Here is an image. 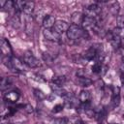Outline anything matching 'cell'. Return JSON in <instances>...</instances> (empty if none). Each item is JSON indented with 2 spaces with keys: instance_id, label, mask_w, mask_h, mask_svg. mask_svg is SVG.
Returning <instances> with one entry per match:
<instances>
[{
  "instance_id": "cell-32",
  "label": "cell",
  "mask_w": 124,
  "mask_h": 124,
  "mask_svg": "<svg viewBox=\"0 0 124 124\" xmlns=\"http://www.w3.org/2000/svg\"><path fill=\"white\" fill-rule=\"evenodd\" d=\"M37 124H45V123H42V122H40V123H37Z\"/></svg>"
},
{
  "instance_id": "cell-31",
  "label": "cell",
  "mask_w": 124,
  "mask_h": 124,
  "mask_svg": "<svg viewBox=\"0 0 124 124\" xmlns=\"http://www.w3.org/2000/svg\"><path fill=\"white\" fill-rule=\"evenodd\" d=\"M76 75H77L78 78H82V77H85V72H84V70L79 69V70L77 71V74Z\"/></svg>"
},
{
  "instance_id": "cell-7",
  "label": "cell",
  "mask_w": 124,
  "mask_h": 124,
  "mask_svg": "<svg viewBox=\"0 0 124 124\" xmlns=\"http://www.w3.org/2000/svg\"><path fill=\"white\" fill-rule=\"evenodd\" d=\"M69 27H70V25L64 20H56V22L54 24V30L56 32H58L59 34L63 33V32H67Z\"/></svg>"
},
{
  "instance_id": "cell-8",
  "label": "cell",
  "mask_w": 124,
  "mask_h": 124,
  "mask_svg": "<svg viewBox=\"0 0 124 124\" xmlns=\"http://www.w3.org/2000/svg\"><path fill=\"white\" fill-rule=\"evenodd\" d=\"M55 22H56V20L52 16L46 15L43 19V26L45 27V29H51L54 26Z\"/></svg>"
},
{
  "instance_id": "cell-10",
  "label": "cell",
  "mask_w": 124,
  "mask_h": 124,
  "mask_svg": "<svg viewBox=\"0 0 124 124\" xmlns=\"http://www.w3.org/2000/svg\"><path fill=\"white\" fill-rule=\"evenodd\" d=\"M50 88H51V90H52L53 93H55V94L63 97V98H65V97H67L69 95V93L64 88H62L60 85H57L55 83H51L50 84Z\"/></svg>"
},
{
  "instance_id": "cell-4",
  "label": "cell",
  "mask_w": 124,
  "mask_h": 124,
  "mask_svg": "<svg viewBox=\"0 0 124 124\" xmlns=\"http://www.w3.org/2000/svg\"><path fill=\"white\" fill-rule=\"evenodd\" d=\"M100 12H101V8H100V6L97 3H93V4L87 6L84 9V15H85V16L92 17V18H96V16H99Z\"/></svg>"
},
{
  "instance_id": "cell-22",
  "label": "cell",
  "mask_w": 124,
  "mask_h": 124,
  "mask_svg": "<svg viewBox=\"0 0 124 124\" xmlns=\"http://www.w3.org/2000/svg\"><path fill=\"white\" fill-rule=\"evenodd\" d=\"M34 96L38 99V100H44L45 98H46V95H45V93L43 92V91H41V90H39V89H34Z\"/></svg>"
},
{
  "instance_id": "cell-24",
  "label": "cell",
  "mask_w": 124,
  "mask_h": 124,
  "mask_svg": "<svg viewBox=\"0 0 124 124\" xmlns=\"http://www.w3.org/2000/svg\"><path fill=\"white\" fill-rule=\"evenodd\" d=\"M11 84V79L8 78H2V81H1V89L2 90H5V88H8Z\"/></svg>"
},
{
  "instance_id": "cell-30",
  "label": "cell",
  "mask_w": 124,
  "mask_h": 124,
  "mask_svg": "<svg viewBox=\"0 0 124 124\" xmlns=\"http://www.w3.org/2000/svg\"><path fill=\"white\" fill-rule=\"evenodd\" d=\"M62 109H63V106H62V105H56V106L53 107V108H52V112L57 113V112L62 111Z\"/></svg>"
},
{
  "instance_id": "cell-33",
  "label": "cell",
  "mask_w": 124,
  "mask_h": 124,
  "mask_svg": "<svg viewBox=\"0 0 124 124\" xmlns=\"http://www.w3.org/2000/svg\"><path fill=\"white\" fill-rule=\"evenodd\" d=\"M123 119H124V114H123Z\"/></svg>"
},
{
  "instance_id": "cell-17",
  "label": "cell",
  "mask_w": 124,
  "mask_h": 124,
  "mask_svg": "<svg viewBox=\"0 0 124 124\" xmlns=\"http://www.w3.org/2000/svg\"><path fill=\"white\" fill-rule=\"evenodd\" d=\"M109 42H110V44L113 47H119L121 46V37L113 34V37Z\"/></svg>"
},
{
  "instance_id": "cell-29",
  "label": "cell",
  "mask_w": 124,
  "mask_h": 124,
  "mask_svg": "<svg viewBox=\"0 0 124 124\" xmlns=\"http://www.w3.org/2000/svg\"><path fill=\"white\" fill-rule=\"evenodd\" d=\"M24 110H25L27 113H32V112L34 111V108H33V107H32L30 104H26V105L24 106Z\"/></svg>"
},
{
  "instance_id": "cell-27",
  "label": "cell",
  "mask_w": 124,
  "mask_h": 124,
  "mask_svg": "<svg viewBox=\"0 0 124 124\" xmlns=\"http://www.w3.org/2000/svg\"><path fill=\"white\" fill-rule=\"evenodd\" d=\"M52 124H68L66 118H55L52 120Z\"/></svg>"
},
{
  "instance_id": "cell-18",
  "label": "cell",
  "mask_w": 124,
  "mask_h": 124,
  "mask_svg": "<svg viewBox=\"0 0 124 124\" xmlns=\"http://www.w3.org/2000/svg\"><path fill=\"white\" fill-rule=\"evenodd\" d=\"M34 6H35L34 2H31V1L26 2L25 6H24V9H23V12H24L26 15L32 14V12H33V10H34Z\"/></svg>"
},
{
  "instance_id": "cell-2",
  "label": "cell",
  "mask_w": 124,
  "mask_h": 124,
  "mask_svg": "<svg viewBox=\"0 0 124 124\" xmlns=\"http://www.w3.org/2000/svg\"><path fill=\"white\" fill-rule=\"evenodd\" d=\"M84 35H85V31L78 25L72 24V25H70V27L67 31V36L70 40H78Z\"/></svg>"
},
{
  "instance_id": "cell-13",
  "label": "cell",
  "mask_w": 124,
  "mask_h": 124,
  "mask_svg": "<svg viewBox=\"0 0 124 124\" xmlns=\"http://www.w3.org/2000/svg\"><path fill=\"white\" fill-rule=\"evenodd\" d=\"M78 82L79 83L80 86L82 87H88L92 85V80L87 78V77H82V78H78Z\"/></svg>"
},
{
  "instance_id": "cell-16",
  "label": "cell",
  "mask_w": 124,
  "mask_h": 124,
  "mask_svg": "<svg viewBox=\"0 0 124 124\" xmlns=\"http://www.w3.org/2000/svg\"><path fill=\"white\" fill-rule=\"evenodd\" d=\"M11 23L15 28H18L20 26V16H19V13H16L12 19H11Z\"/></svg>"
},
{
  "instance_id": "cell-28",
  "label": "cell",
  "mask_w": 124,
  "mask_h": 124,
  "mask_svg": "<svg viewBox=\"0 0 124 124\" xmlns=\"http://www.w3.org/2000/svg\"><path fill=\"white\" fill-rule=\"evenodd\" d=\"M32 78H33L34 80H36V81H39V82H44V81H45V78H43L42 76L37 75V74H33V75H32Z\"/></svg>"
},
{
  "instance_id": "cell-12",
  "label": "cell",
  "mask_w": 124,
  "mask_h": 124,
  "mask_svg": "<svg viewBox=\"0 0 124 124\" xmlns=\"http://www.w3.org/2000/svg\"><path fill=\"white\" fill-rule=\"evenodd\" d=\"M96 23H97L96 18H92V17H88V16H84L81 24H82V26L84 28H92L93 29V27L96 25Z\"/></svg>"
},
{
  "instance_id": "cell-34",
  "label": "cell",
  "mask_w": 124,
  "mask_h": 124,
  "mask_svg": "<svg viewBox=\"0 0 124 124\" xmlns=\"http://www.w3.org/2000/svg\"><path fill=\"white\" fill-rule=\"evenodd\" d=\"M9 124H11V123H9Z\"/></svg>"
},
{
  "instance_id": "cell-23",
  "label": "cell",
  "mask_w": 124,
  "mask_h": 124,
  "mask_svg": "<svg viewBox=\"0 0 124 124\" xmlns=\"http://www.w3.org/2000/svg\"><path fill=\"white\" fill-rule=\"evenodd\" d=\"M92 72L94 74H100L102 72V65L99 63V62H96L93 66H92Z\"/></svg>"
},
{
  "instance_id": "cell-26",
  "label": "cell",
  "mask_w": 124,
  "mask_h": 124,
  "mask_svg": "<svg viewBox=\"0 0 124 124\" xmlns=\"http://www.w3.org/2000/svg\"><path fill=\"white\" fill-rule=\"evenodd\" d=\"M117 25L119 28L123 29L124 28V16H117Z\"/></svg>"
},
{
  "instance_id": "cell-11",
  "label": "cell",
  "mask_w": 124,
  "mask_h": 124,
  "mask_svg": "<svg viewBox=\"0 0 124 124\" xmlns=\"http://www.w3.org/2000/svg\"><path fill=\"white\" fill-rule=\"evenodd\" d=\"M83 17H84V16H82L81 13H79V12H75V13H73L72 16H71V21H72V23H73L74 25H78V26H79V24L82 23Z\"/></svg>"
},
{
  "instance_id": "cell-19",
  "label": "cell",
  "mask_w": 124,
  "mask_h": 124,
  "mask_svg": "<svg viewBox=\"0 0 124 124\" xmlns=\"http://www.w3.org/2000/svg\"><path fill=\"white\" fill-rule=\"evenodd\" d=\"M109 11L110 13L113 15V16H117L119 11H120V6H119V3L118 2H114L111 4V6L109 7Z\"/></svg>"
},
{
  "instance_id": "cell-5",
  "label": "cell",
  "mask_w": 124,
  "mask_h": 124,
  "mask_svg": "<svg viewBox=\"0 0 124 124\" xmlns=\"http://www.w3.org/2000/svg\"><path fill=\"white\" fill-rule=\"evenodd\" d=\"M44 36L46 40L51 42H58L60 40V34L56 32L54 29H45L44 30Z\"/></svg>"
},
{
  "instance_id": "cell-1",
  "label": "cell",
  "mask_w": 124,
  "mask_h": 124,
  "mask_svg": "<svg viewBox=\"0 0 124 124\" xmlns=\"http://www.w3.org/2000/svg\"><path fill=\"white\" fill-rule=\"evenodd\" d=\"M4 64L9 67L11 70L17 72V73H25L28 71V66L21 60H19L16 57H9V56H5L3 58Z\"/></svg>"
},
{
  "instance_id": "cell-21",
  "label": "cell",
  "mask_w": 124,
  "mask_h": 124,
  "mask_svg": "<svg viewBox=\"0 0 124 124\" xmlns=\"http://www.w3.org/2000/svg\"><path fill=\"white\" fill-rule=\"evenodd\" d=\"M43 59L45 60V62H46L47 65H51L52 62H53L52 56H51L49 53H47V52H44V53H43Z\"/></svg>"
},
{
  "instance_id": "cell-15",
  "label": "cell",
  "mask_w": 124,
  "mask_h": 124,
  "mask_svg": "<svg viewBox=\"0 0 124 124\" xmlns=\"http://www.w3.org/2000/svg\"><path fill=\"white\" fill-rule=\"evenodd\" d=\"M25 4H26L25 1H20V0L14 1V9L16 10V13H20L21 11H23Z\"/></svg>"
},
{
  "instance_id": "cell-6",
  "label": "cell",
  "mask_w": 124,
  "mask_h": 124,
  "mask_svg": "<svg viewBox=\"0 0 124 124\" xmlns=\"http://www.w3.org/2000/svg\"><path fill=\"white\" fill-rule=\"evenodd\" d=\"M0 47H1V51H2V53H3L5 56L12 57L13 49H12V46H11L10 43H9L6 39H4V38L1 39V46H0Z\"/></svg>"
},
{
  "instance_id": "cell-14",
  "label": "cell",
  "mask_w": 124,
  "mask_h": 124,
  "mask_svg": "<svg viewBox=\"0 0 124 124\" xmlns=\"http://www.w3.org/2000/svg\"><path fill=\"white\" fill-rule=\"evenodd\" d=\"M78 100L81 103H85L90 101V92L87 90H81L79 95H78Z\"/></svg>"
},
{
  "instance_id": "cell-20",
  "label": "cell",
  "mask_w": 124,
  "mask_h": 124,
  "mask_svg": "<svg viewBox=\"0 0 124 124\" xmlns=\"http://www.w3.org/2000/svg\"><path fill=\"white\" fill-rule=\"evenodd\" d=\"M52 81H53L55 84L61 86L62 84L65 83V81H66V78H65L64 76H55V77H53Z\"/></svg>"
},
{
  "instance_id": "cell-3",
  "label": "cell",
  "mask_w": 124,
  "mask_h": 124,
  "mask_svg": "<svg viewBox=\"0 0 124 124\" xmlns=\"http://www.w3.org/2000/svg\"><path fill=\"white\" fill-rule=\"evenodd\" d=\"M23 62L30 68H38L41 66V62L33 55L31 51H26L23 55Z\"/></svg>"
},
{
  "instance_id": "cell-9",
  "label": "cell",
  "mask_w": 124,
  "mask_h": 124,
  "mask_svg": "<svg viewBox=\"0 0 124 124\" xmlns=\"http://www.w3.org/2000/svg\"><path fill=\"white\" fill-rule=\"evenodd\" d=\"M19 98V93L16 90H12V91H9L5 94L4 96V99L5 101L7 102H10V103H16Z\"/></svg>"
},
{
  "instance_id": "cell-25",
  "label": "cell",
  "mask_w": 124,
  "mask_h": 124,
  "mask_svg": "<svg viewBox=\"0 0 124 124\" xmlns=\"http://www.w3.org/2000/svg\"><path fill=\"white\" fill-rule=\"evenodd\" d=\"M111 103L113 107H117L120 104V95H112Z\"/></svg>"
}]
</instances>
